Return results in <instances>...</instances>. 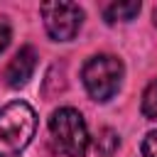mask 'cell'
<instances>
[{"instance_id": "cell-1", "label": "cell", "mask_w": 157, "mask_h": 157, "mask_svg": "<svg viewBox=\"0 0 157 157\" xmlns=\"http://www.w3.org/2000/svg\"><path fill=\"white\" fill-rule=\"evenodd\" d=\"M37 115L29 103L15 101L0 110V157H20L32 142Z\"/></svg>"}, {"instance_id": "cell-9", "label": "cell", "mask_w": 157, "mask_h": 157, "mask_svg": "<svg viewBox=\"0 0 157 157\" xmlns=\"http://www.w3.org/2000/svg\"><path fill=\"white\" fill-rule=\"evenodd\" d=\"M142 155L145 157H157V130L147 132V137L142 140Z\"/></svg>"}, {"instance_id": "cell-8", "label": "cell", "mask_w": 157, "mask_h": 157, "mask_svg": "<svg viewBox=\"0 0 157 157\" xmlns=\"http://www.w3.org/2000/svg\"><path fill=\"white\" fill-rule=\"evenodd\" d=\"M142 113H145V118L157 120V78L142 93Z\"/></svg>"}, {"instance_id": "cell-7", "label": "cell", "mask_w": 157, "mask_h": 157, "mask_svg": "<svg viewBox=\"0 0 157 157\" xmlns=\"http://www.w3.org/2000/svg\"><path fill=\"white\" fill-rule=\"evenodd\" d=\"M118 145H120V137H118V132L110 130V128H103V130L98 132V137H96V150H98V155H103V157H110V155L118 150Z\"/></svg>"}, {"instance_id": "cell-3", "label": "cell", "mask_w": 157, "mask_h": 157, "mask_svg": "<svg viewBox=\"0 0 157 157\" xmlns=\"http://www.w3.org/2000/svg\"><path fill=\"white\" fill-rule=\"evenodd\" d=\"M81 78H83V86H86L88 96L93 101L105 103L120 88L123 61L118 56H110V54H98V56H93V59L86 61V66L81 71Z\"/></svg>"}, {"instance_id": "cell-4", "label": "cell", "mask_w": 157, "mask_h": 157, "mask_svg": "<svg viewBox=\"0 0 157 157\" xmlns=\"http://www.w3.org/2000/svg\"><path fill=\"white\" fill-rule=\"evenodd\" d=\"M39 12L44 20L47 34L56 42L74 39L83 22V10L74 2H42Z\"/></svg>"}, {"instance_id": "cell-10", "label": "cell", "mask_w": 157, "mask_h": 157, "mask_svg": "<svg viewBox=\"0 0 157 157\" xmlns=\"http://www.w3.org/2000/svg\"><path fill=\"white\" fill-rule=\"evenodd\" d=\"M10 37H12V32H10V25H7V20H5V17H0V52H5V49H7V44H10Z\"/></svg>"}, {"instance_id": "cell-5", "label": "cell", "mask_w": 157, "mask_h": 157, "mask_svg": "<svg viewBox=\"0 0 157 157\" xmlns=\"http://www.w3.org/2000/svg\"><path fill=\"white\" fill-rule=\"evenodd\" d=\"M37 52H34V47H22L12 59H10V64L5 66V71H2V78H5V83L10 86V88H20V86H25L29 78H32V74H34V69H37Z\"/></svg>"}, {"instance_id": "cell-6", "label": "cell", "mask_w": 157, "mask_h": 157, "mask_svg": "<svg viewBox=\"0 0 157 157\" xmlns=\"http://www.w3.org/2000/svg\"><path fill=\"white\" fill-rule=\"evenodd\" d=\"M137 12H140V2H137V0H130V2H110V5L103 10V17H105L108 22H128V20H132Z\"/></svg>"}, {"instance_id": "cell-2", "label": "cell", "mask_w": 157, "mask_h": 157, "mask_svg": "<svg viewBox=\"0 0 157 157\" xmlns=\"http://www.w3.org/2000/svg\"><path fill=\"white\" fill-rule=\"evenodd\" d=\"M49 135L56 152L66 157H83L88 150V128L76 108H59L49 118Z\"/></svg>"}]
</instances>
